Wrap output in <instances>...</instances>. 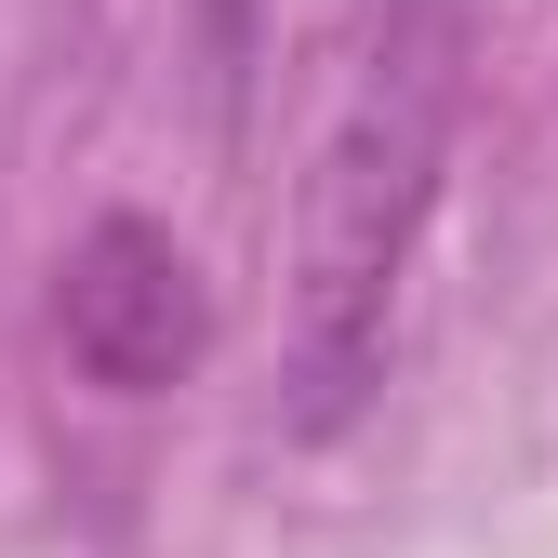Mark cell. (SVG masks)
Instances as JSON below:
<instances>
[{"label":"cell","mask_w":558,"mask_h":558,"mask_svg":"<svg viewBox=\"0 0 558 558\" xmlns=\"http://www.w3.org/2000/svg\"><path fill=\"white\" fill-rule=\"evenodd\" d=\"M452 107H465V0H373L360 81H345L293 214V373H279L293 439H332L386 373V306L439 214Z\"/></svg>","instance_id":"cell-1"},{"label":"cell","mask_w":558,"mask_h":558,"mask_svg":"<svg viewBox=\"0 0 558 558\" xmlns=\"http://www.w3.org/2000/svg\"><path fill=\"white\" fill-rule=\"evenodd\" d=\"M53 332L66 360H81L107 399H160L199 373V345H214V293H199V266L173 227L147 214H94L53 266Z\"/></svg>","instance_id":"cell-2"}]
</instances>
